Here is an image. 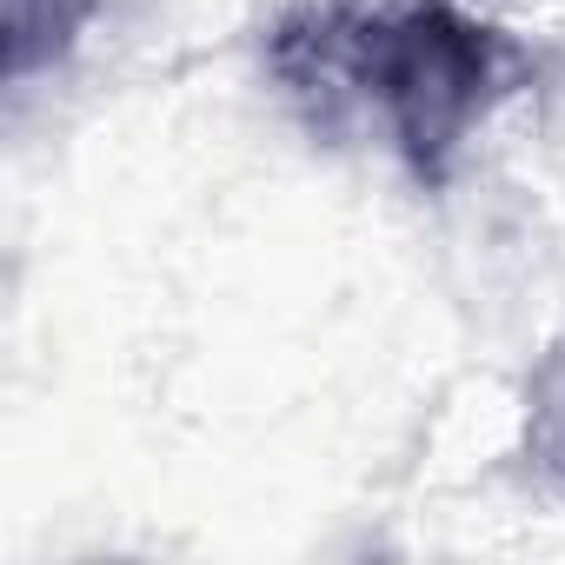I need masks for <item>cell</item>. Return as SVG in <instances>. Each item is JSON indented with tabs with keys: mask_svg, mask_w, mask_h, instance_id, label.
<instances>
[{
	"mask_svg": "<svg viewBox=\"0 0 565 565\" xmlns=\"http://www.w3.org/2000/svg\"><path fill=\"white\" fill-rule=\"evenodd\" d=\"M347 67L366 81V94L380 87L413 167L439 173L446 147L492 87V34L459 21L446 0H413L406 14L373 21L347 41Z\"/></svg>",
	"mask_w": 565,
	"mask_h": 565,
	"instance_id": "cell-1",
	"label": "cell"
}]
</instances>
